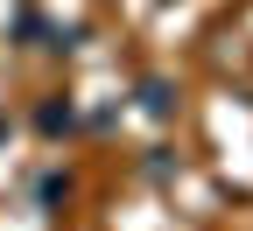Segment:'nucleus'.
I'll return each mask as SVG.
<instances>
[{"instance_id":"nucleus-1","label":"nucleus","mask_w":253,"mask_h":231,"mask_svg":"<svg viewBox=\"0 0 253 231\" xmlns=\"http://www.w3.org/2000/svg\"><path fill=\"white\" fill-rule=\"evenodd\" d=\"M71 126H78V112H71V98H42V112H36V133H71Z\"/></svg>"},{"instance_id":"nucleus-2","label":"nucleus","mask_w":253,"mask_h":231,"mask_svg":"<svg viewBox=\"0 0 253 231\" xmlns=\"http://www.w3.org/2000/svg\"><path fill=\"white\" fill-rule=\"evenodd\" d=\"M141 105H148L155 119H169V112H176V91H169L162 77H148V84H141Z\"/></svg>"}]
</instances>
